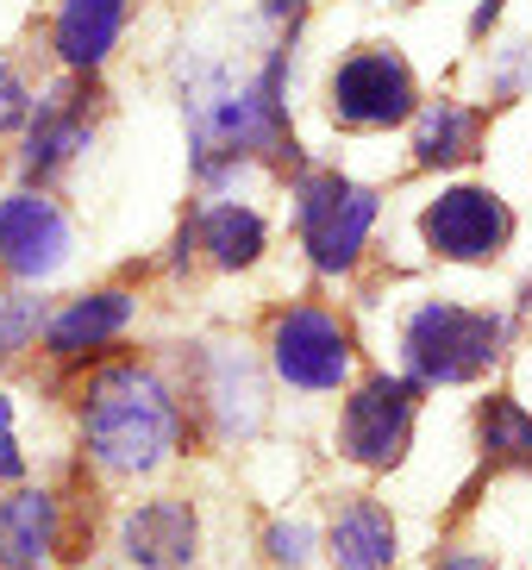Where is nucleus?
<instances>
[{
	"label": "nucleus",
	"mask_w": 532,
	"mask_h": 570,
	"mask_svg": "<svg viewBox=\"0 0 532 570\" xmlns=\"http://www.w3.org/2000/svg\"><path fill=\"white\" fill-rule=\"evenodd\" d=\"M19 114H26V88H19L13 69H0V132H7V126H19Z\"/></svg>",
	"instance_id": "obj_18"
},
{
	"label": "nucleus",
	"mask_w": 532,
	"mask_h": 570,
	"mask_svg": "<svg viewBox=\"0 0 532 570\" xmlns=\"http://www.w3.org/2000/svg\"><path fill=\"white\" fill-rule=\"evenodd\" d=\"M69 252V226L45 195H7L0 202V264L13 276H50Z\"/></svg>",
	"instance_id": "obj_8"
},
{
	"label": "nucleus",
	"mask_w": 532,
	"mask_h": 570,
	"mask_svg": "<svg viewBox=\"0 0 532 570\" xmlns=\"http://www.w3.org/2000/svg\"><path fill=\"white\" fill-rule=\"evenodd\" d=\"M420 233H426V245H433L439 257L476 264V257H495L501 245H508L514 219H508V207H501L489 188H451V195H439V202L426 207Z\"/></svg>",
	"instance_id": "obj_6"
},
{
	"label": "nucleus",
	"mask_w": 532,
	"mask_h": 570,
	"mask_svg": "<svg viewBox=\"0 0 532 570\" xmlns=\"http://www.w3.org/2000/svg\"><path fill=\"white\" fill-rule=\"evenodd\" d=\"M7 476H19V452H13V407L0 395V483H7Z\"/></svg>",
	"instance_id": "obj_19"
},
{
	"label": "nucleus",
	"mask_w": 532,
	"mask_h": 570,
	"mask_svg": "<svg viewBox=\"0 0 532 570\" xmlns=\"http://www.w3.org/2000/svg\"><path fill=\"white\" fill-rule=\"evenodd\" d=\"M126 314H132V295H119V288L88 295V302H76L57 326H50V352H95L100 338H114L119 326H126Z\"/></svg>",
	"instance_id": "obj_13"
},
{
	"label": "nucleus",
	"mask_w": 532,
	"mask_h": 570,
	"mask_svg": "<svg viewBox=\"0 0 532 570\" xmlns=\"http://www.w3.org/2000/svg\"><path fill=\"white\" fill-rule=\"evenodd\" d=\"M82 145H88V126H82V114H76V95H57V101L45 107V119L32 126V151H26V164L57 169L69 151H82Z\"/></svg>",
	"instance_id": "obj_16"
},
{
	"label": "nucleus",
	"mask_w": 532,
	"mask_h": 570,
	"mask_svg": "<svg viewBox=\"0 0 532 570\" xmlns=\"http://www.w3.org/2000/svg\"><path fill=\"white\" fill-rule=\"evenodd\" d=\"M445 570H483V558H445Z\"/></svg>",
	"instance_id": "obj_21"
},
{
	"label": "nucleus",
	"mask_w": 532,
	"mask_h": 570,
	"mask_svg": "<svg viewBox=\"0 0 532 570\" xmlns=\"http://www.w3.org/2000/svg\"><path fill=\"white\" fill-rule=\"evenodd\" d=\"M414 151H420V164H457V157H470L476 151V114L470 107H451V101L426 107Z\"/></svg>",
	"instance_id": "obj_15"
},
{
	"label": "nucleus",
	"mask_w": 532,
	"mask_h": 570,
	"mask_svg": "<svg viewBox=\"0 0 532 570\" xmlns=\"http://www.w3.org/2000/svg\"><path fill=\"white\" fill-rule=\"evenodd\" d=\"M295 7H307V0H269V13H295Z\"/></svg>",
	"instance_id": "obj_22"
},
{
	"label": "nucleus",
	"mask_w": 532,
	"mask_h": 570,
	"mask_svg": "<svg viewBox=\"0 0 532 570\" xmlns=\"http://www.w3.org/2000/svg\"><path fill=\"white\" fill-rule=\"evenodd\" d=\"M269 546H276V558H288V564H295V558H301V527H276V533H269Z\"/></svg>",
	"instance_id": "obj_20"
},
{
	"label": "nucleus",
	"mask_w": 532,
	"mask_h": 570,
	"mask_svg": "<svg viewBox=\"0 0 532 570\" xmlns=\"http://www.w3.org/2000/svg\"><path fill=\"white\" fill-rule=\"evenodd\" d=\"M376 219V195L345 176H301V238L319 269H351Z\"/></svg>",
	"instance_id": "obj_3"
},
{
	"label": "nucleus",
	"mask_w": 532,
	"mask_h": 570,
	"mask_svg": "<svg viewBox=\"0 0 532 570\" xmlns=\"http://www.w3.org/2000/svg\"><path fill=\"white\" fill-rule=\"evenodd\" d=\"M526 320H532V288H526Z\"/></svg>",
	"instance_id": "obj_23"
},
{
	"label": "nucleus",
	"mask_w": 532,
	"mask_h": 570,
	"mask_svg": "<svg viewBox=\"0 0 532 570\" xmlns=\"http://www.w3.org/2000/svg\"><path fill=\"white\" fill-rule=\"evenodd\" d=\"M200 245L214 252V264L238 269V264H250V257L264 252V219L250 214V207H207V219H200Z\"/></svg>",
	"instance_id": "obj_14"
},
{
	"label": "nucleus",
	"mask_w": 532,
	"mask_h": 570,
	"mask_svg": "<svg viewBox=\"0 0 532 570\" xmlns=\"http://www.w3.org/2000/svg\"><path fill=\"white\" fill-rule=\"evenodd\" d=\"M119 19H126V0H63V19H57V51L69 69H95L100 57L114 51Z\"/></svg>",
	"instance_id": "obj_10"
},
{
	"label": "nucleus",
	"mask_w": 532,
	"mask_h": 570,
	"mask_svg": "<svg viewBox=\"0 0 532 570\" xmlns=\"http://www.w3.org/2000/svg\"><path fill=\"white\" fill-rule=\"evenodd\" d=\"M88 445L107 470H150L176 445V402L150 370L119 364L88 389Z\"/></svg>",
	"instance_id": "obj_1"
},
{
	"label": "nucleus",
	"mask_w": 532,
	"mask_h": 570,
	"mask_svg": "<svg viewBox=\"0 0 532 570\" xmlns=\"http://www.w3.org/2000/svg\"><path fill=\"white\" fill-rule=\"evenodd\" d=\"M333 114L345 126H395L414 114V76L395 51H357L333 76Z\"/></svg>",
	"instance_id": "obj_7"
},
{
	"label": "nucleus",
	"mask_w": 532,
	"mask_h": 570,
	"mask_svg": "<svg viewBox=\"0 0 532 570\" xmlns=\"http://www.w3.org/2000/svg\"><path fill=\"white\" fill-rule=\"evenodd\" d=\"M50 539H57V508L50 495H13V502H0V564L7 570H38L50 552Z\"/></svg>",
	"instance_id": "obj_11"
},
{
	"label": "nucleus",
	"mask_w": 532,
	"mask_h": 570,
	"mask_svg": "<svg viewBox=\"0 0 532 570\" xmlns=\"http://www.w3.org/2000/svg\"><path fill=\"white\" fill-rule=\"evenodd\" d=\"M126 546H132L138 564L150 570H176L195 558V520H188L183 502H150L126 520Z\"/></svg>",
	"instance_id": "obj_9"
},
{
	"label": "nucleus",
	"mask_w": 532,
	"mask_h": 570,
	"mask_svg": "<svg viewBox=\"0 0 532 570\" xmlns=\"http://www.w3.org/2000/svg\"><path fill=\"white\" fill-rule=\"evenodd\" d=\"M508 345L501 314H470V307L433 302L407 320V370L420 383H464L476 370H489Z\"/></svg>",
	"instance_id": "obj_2"
},
{
	"label": "nucleus",
	"mask_w": 532,
	"mask_h": 570,
	"mask_svg": "<svg viewBox=\"0 0 532 570\" xmlns=\"http://www.w3.org/2000/svg\"><path fill=\"white\" fill-rule=\"evenodd\" d=\"M407 433H414V383L407 376H370L345 402V452L357 464L388 470L407 452Z\"/></svg>",
	"instance_id": "obj_4"
},
{
	"label": "nucleus",
	"mask_w": 532,
	"mask_h": 570,
	"mask_svg": "<svg viewBox=\"0 0 532 570\" xmlns=\"http://www.w3.org/2000/svg\"><path fill=\"white\" fill-rule=\"evenodd\" d=\"M395 558V527L376 502H351L333 520V564L338 570H383Z\"/></svg>",
	"instance_id": "obj_12"
},
{
	"label": "nucleus",
	"mask_w": 532,
	"mask_h": 570,
	"mask_svg": "<svg viewBox=\"0 0 532 570\" xmlns=\"http://www.w3.org/2000/svg\"><path fill=\"white\" fill-rule=\"evenodd\" d=\"M476 426H483V452L495 458V464H532V414L520 402L495 395V402L476 414Z\"/></svg>",
	"instance_id": "obj_17"
},
{
	"label": "nucleus",
	"mask_w": 532,
	"mask_h": 570,
	"mask_svg": "<svg viewBox=\"0 0 532 570\" xmlns=\"http://www.w3.org/2000/svg\"><path fill=\"white\" fill-rule=\"evenodd\" d=\"M269 352H276V370H283L295 389H338L351 370V338L333 314L319 307H295L269 326Z\"/></svg>",
	"instance_id": "obj_5"
}]
</instances>
